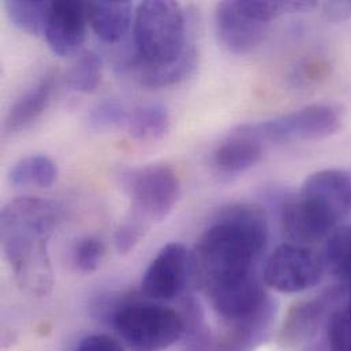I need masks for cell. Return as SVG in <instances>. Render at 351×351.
<instances>
[{"label": "cell", "mask_w": 351, "mask_h": 351, "mask_svg": "<svg viewBox=\"0 0 351 351\" xmlns=\"http://www.w3.org/2000/svg\"><path fill=\"white\" fill-rule=\"evenodd\" d=\"M268 241L265 210L250 202L221 208L201 234L193 260V283L209 291L253 274Z\"/></svg>", "instance_id": "1"}, {"label": "cell", "mask_w": 351, "mask_h": 351, "mask_svg": "<svg viewBox=\"0 0 351 351\" xmlns=\"http://www.w3.org/2000/svg\"><path fill=\"white\" fill-rule=\"evenodd\" d=\"M1 247L18 287L44 297L53 286L48 242L62 220V208L40 197H18L1 209Z\"/></svg>", "instance_id": "2"}, {"label": "cell", "mask_w": 351, "mask_h": 351, "mask_svg": "<svg viewBox=\"0 0 351 351\" xmlns=\"http://www.w3.org/2000/svg\"><path fill=\"white\" fill-rule=\"evenodd\" d=\"M112 326L118 337L134 351H163L187 332L180 311L151 300H132L117 306Z\"/></svg>", "instance_id": "3"}, {"label": "cell", "mask_w": 351, "mask_h": 351, "mask_svg": "<svg viewBox=\"0 0 351 351\" xmlns=\"http://www.w3.org/2000/svg\"><path fill=\"white\" fill-rule=\"evenodd\" d=\"M137 56L148 63L176 60L186 45L183 10L173 0H147L136 7L133 23Z\"/></svg>", "instance_id": "4"}, {"label": "cell", "mask_w": 351, "mask_h": 351, "mask_svg": "<svg viewBox=\"0 0 351 351\" xmlns=\"http://www.w3.org/2000/svg\"><path fill=\"white\" fill-rule=\"evenodd\" d=\"M119 179L132 202L129 217L151 227L173 212L180 193L173 169L159 165L133 167L121 171Z\"/></svg>", "instance_id": "5"}, {"label": "cell", "mask_w": 351, "mask_h": 351, "mask_svg": "<svg viewBox=\"0 0 351 351\" xmlns=\"http://www.w3.org/2000/svg\"><path fill=\"white\" fill-rule=\"evenodd\" d=\"M342 125V112L332 104H312L271 121L252 125L265 143L293 144L322 140L335 134Z\"/></svg>", "instance_id": "6"}, {"label": "cell", "mask_w": 351, "mask_h": 351, "mask_svg": "<svg viewBox=\"0 0 351 351\" xmlns=\"http://www.w3.org/2000/svg\"><path fill=\"white\" fill-rule=\"evenodd\" d=\"M324 263L306 245H280L267 260L264 282L268 287L283 293L297 294L316 286L323 276Z\"/></svg>", "instance_id": "7"}, {"label": "cell", "mask_w": 351, "mask_h": 351, "mask_svg": "<svg viewBox=\"0 0 351 351\" xmlns=\"http://www.w3.org/2000/svg\"><path fill=\"white\" fill-rule=\"evenodd\" d=\"M193 282L191 253L184 245L171 242L163 246L147 268L141 289L147 300L170 302L182 297Z\"/></svg>", "instance_id": "8"}, {"label": "cell", "mask_w": 351, "mask_h": 351, "mask_svg": "<svg viewBox=\"0 0 351 351\" xmlns=\"http://www.w3.org/2000/svg\"><path fill=\"white\" fill-rule=\"evenodd\" d=\"M267 22L247 12L241 0L221 1L215 10V29L224 48L237 55L252 52L264 40Z\"/></svg>", "instance_id": "9"}, {"label": "cell", "mask_w": 351, "mask_h": 351, "mask_svg": "<svg viewBox=\"0 0 351 351\" xmlns=\"http://www.w3.org/2000/svg\"><path fill=\"white\" fill-rule=\"evenodd\" d=\"M86 7L84 1H51L44 36L58 56H70L80 51L86 37Z\"/></svg>", "instance_id": "10"}, {"label": "cell", "mask_w": 351, "mask_h": 351, "mask_svg": "<svg viewBox=\"0 0 351 351\" xmlns=\"http://www.w3.org/2000/svg\"><path fill=\"white\" fill-rule=\"evenodd\" d=\"M300 194L335 226L351 213V176L346 171H319L304 182Z\"/></svg>", "instance_id": "11"}, {"label": "cell", "mask_w": 351, "mask_h": 351, "mask_svg": "<svg viewBox=\"0 0 351 351\" xmlns=\"http://www.w3.org/2000/svg\"><path fill=\"white\" fill-rule=\"evenodd\" d=\"M280 226L291 243H316L331 234L335 226L300 193L285 199L280 209Z\"/></svg>", "instance_id": "12"}, {"label": "cell", "mask_w": 351, "mask_h": 351, "mask_svg": "<svg viewBox=\"0 0 351 351\" xmlns=\"http://www.w3.org/2000/svg\"><path fill=\"white\" fill-rule=\"evenodd\" d=\"M338 297V293L331 291L317 298L295 302L282 323L278 335L279 343L285 348H295L311 341Z\"/></svg>", "instance_id": "13"}, {"label": "cell", "mask_w": 351, "mask_h": 351, "mask_svg": "<svg viewBox=\"0 0 351 351\" xmlns=\"http://www.w3.org/2000/svg\"><path fill=\"white\" fill-rule=\"evenodd\" d=\"M264 145L252 125L239 126L219 144L213 154V163L221 173H243L260 162Z\"/></svg>", "instance_id": "14"}, {"label": "cell", "mask_w": 351, "mask_h": 351, "mask_svg": "<svg viewBox=\"0 0 351 351\" xmlns=\"http://www.w3.org/2000/svg\"><path fill=\"white\" fill-rule=\"evenodd\" d=\"M88 23L106 43L121 41L134 23V5L129 0L86 1Z\"/></svg>", "instance_id": "15"}, {"label": "cell", "mask_w": 351, "mask_h": 351, "mask_svg": "<svg viewBox=\"0 0 351 351\" xmlns=\"http://www.w3.org/2000/svg\"><path fill=\"white\" fill-rule=\"evenodd\" d=\"M198 53L193 45H189L184 52L170 63L154 64L148 63L138 56L129 62L128 67L136 75V80L145 88L162 89L174 86L189 78L197 69Z\"/></svg>", "instance_id": "16"}, {"label": "cell", "mask_w": 351, "mask_h": 351, "mask_svg": "<svg viewBox=\"0 0 351 351\" xmlns=\"http://www.w3.org/2000/svg\"><path fill=\"white\" fill-rule=\"evenodd\" d=\"M55 85V73H48L36 85L29 88L8 111L3 125L4 134H16L33 125L51 103Z\"/></svg>", "instance_id": "17"}, {"label": "cell", "mask_w": 351, "mask_h": 351, "mask_svg": "<svg viewBox=\"0 0 351 351\" xmlns=\"http://www.w3.org/2000/svg\"><path fill=\"white\" fill-rule=\"evenodd\" d=\"M126 129L137 141H158L163 138L170 129L169 110L160 103L138 106L129 112Z\"/></svg>", "instance_id": "18"}, {"label": "cell", "mask_w": 351, "mask_h": 351, "mask_svg": "<svg viewBox=\"0 0 351 351\" xmlns=\"http://www.w3.org/2000/svg\"><path fill=\"white\" fill-rule=\"evenodd\" d=\"M8 179L11 184L18 187L48 189L58 179V167L48 156L32 155L22 158L12 166Z\"/></svg>", "instance_id": "19"}, {"label": "cell", "mask_w": 351, "mask_h": 351, "mask_svg": "<svg viewBox=\"0 0 351 351\" xmlns=\"http://www.w3.org/2000/svg\"><path fill=\"white\" fill-rule=\"evenodd\" d=\"M324 268L334 276L349 280L351 278V223L338 226L327 237L324 254Z\"/></svg>", "instance_id": "20"}, {"label": "cell", "mask_w": 351, "mask_h": 351, "mask_svg": "<svg viewBox=\"0 0 351 351\" xmlns=\"http://www.w3.org/2000/svg\"><path fill=\"white\" fill-rule=\"evenodd\" d=\"M49 5L51 1L44 0H7L4 10L19 30L30 36H40L45 30Z\"/></svg>", "instance_id": "21"}, {"label": "cell", "mask_w": 351, "mask_h": 351, "mask_svg": "<svg viewBox=\"0 0 351 351\" xmlns=\"http://www.w3.org/2000/svg\"><path fill=\"white\" fill-rule=\"evenodd\" d=\"M101 81V59L93 51L81 52L66 73V84L75 92L92 93Z\"/></svg>", "instance_id": "22"}, {"label": "cell", "mask_w": 351, "mask_h": 351, "mask_svg": "<svg viewBox=\"0 0 351 351\" xmlns=\"http://www.w3.org/2000/svg\"><path fill=\"white\" fill-rule=\"evenodd\" d=\"M129 112L130 111H128L121 101L107 99L90 110L88 123L95 132H108L115 128L126 126Z\"/></svg>", "instance_id": "23"}, {"label": "cell", "mask_w": 351, "mask_h": 351, "mask_svg": "<svg viewBox=\"0 0 351 351\" xmlns=\"http://www.w3.org/2000/svg\"><path fill=\"white\" fill-rule=\"evenodd\" d=\"M104 253V243L99 238L88 235L75 243L73 250V261L78 271L90 274L100 267Z\"/></svg>", "instance_id": "24"}, {"label": "cell", "mask_w": 351, "mask_h": 351, "mask_svg": "<svg viewBox=\"0 0 351 351\" xmlns=\"http://www.w3.org/2000/svg\"><path fill=\"white\" fill-rule=\"evenodd\" d=\"M331 351H351V309L346 305L335 309L328 319Z\"/></svg>", "instance_id": "25"}, {"label": "cell", "mask_w": 351, "mask_h": 351, "mask_svg": "<svg viewBox=\"0 0 351 351\" xmlns=\"http://www.w3.org/2000/svg\"><path fill=\"white\" fill-rule=\"evenodd\" d=\"M148 228L149 227H147L145 224L128 216V219H125V221H122L121 226L117 228L114 237L117 250L121 254H126L130 250H133L136 245L143 239Z\"/></svg>", "instance_id": "26"}, {"label": "cell", "mask_w": 351, "mask_h": 351, "mask_svg": "<svg viewBox=\"0 0 351 351\" xmlns=\"http://www.w3.org/2000/svg\"><path fill=\"white\" fill-rule=\"evenodd\" d=\"M74 351H125L121 342L106 334L85 337Z\"/></svg>", "instance_id": "27"}, {"label": "cell", "mask_w": 351, "mask_h": 351, "mask_svg": "<svg viewBox=\"0 0 351 351\" xmlns=\"http://www.w3.org/2000/svg\"><path fill=\"white\" fill-rule=\"evenodd\" d=\"M327 11L332 18H346L351 15V1H335L327 5Z\"/></svg>", "instance_id": "28"}, {"label": "cell", "mask_w": 351, "mask_h": 351, "mask_svg": "<svg viewBox=\"0 0 351 351\" xmlns=\"http://www.w3.org/2000/svg\"><path fill=\"white\" fill-rule=\"evenodd\" d=\"M346 305H348V306H349V308H350L351 309V298H349V300H348V304H346Z\"/></svg>", "instance_id": "29"}]
</instances>
